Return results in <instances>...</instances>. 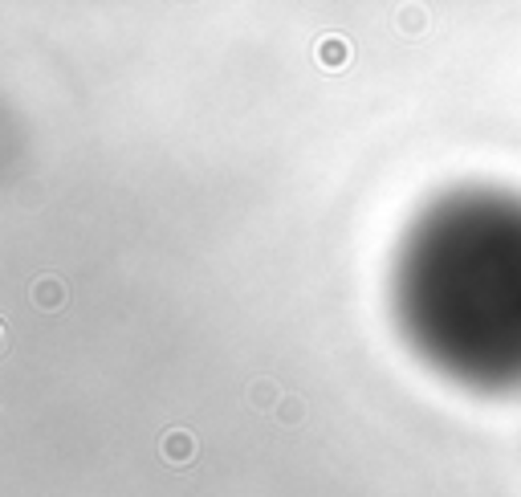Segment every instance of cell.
I'll use <instances>...</instances> for the list:
<instances>
[{"label":"cell","instance_id":"1","mask_svg":"<svg viewBox=\"0 0 521 497\" xmlns=\"http://www.w3.org/2000/svg\"><path fill=\"white\" fill-rule=\"evenodd\" d=\"M391 302L436 371L481 391L521 388V196H440L399 245Z\"/></svg>","mask_w":521,"mask_h":497}]
</instances>
